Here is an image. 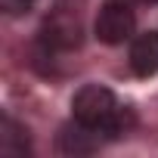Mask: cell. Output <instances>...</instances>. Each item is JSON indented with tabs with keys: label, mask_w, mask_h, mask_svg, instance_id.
<instances>
[{
	"label": "cell",
	"mask_w": 158,
	"mask_h": 158,
	"mask_svg": "<svg viewBox=\"0 0 158 158\" xmlns=\"http://www.w3.org/2000/svg\"><path fill=\"white\" fill-rule=\"evenodd\" d=\"M37 0H0V10H3L6 16H25L34 10Z\"/></svg>",
	"instance_id": "52a82bcc"
},
{
	"label": "cell",
	"mask_w": 158,
	"mask_h": 158,
	"mask_svg": "<svg viewBox=\"0 0 158 158\" xmlns=\"http://www.w3.org/2000/svg\"><path fill=\"white\" fill-rule=\"evenodd\" d=\"M99 139H102V133L74 121V124H65L59 130V152L62 155H90L99 149Z\"/></svg>",
	"instance_id": "5b68a950"
},
{
	"label": "cell",
	"mask_w": 158,
	"mask_h": 158,
	"mask_svg": "<svg viewBox=\"0 0 158 158\" xmlns=\"http://www.w3.org/2000/svg\"><path fill=\"white\" fill-rule=\"evenodd\" d=\"M40 44L53 50H74L81 47V22L71 13V6H59L40 28Z\"/></svg>",
	"instance_id": "3957f363"
},
{
	"label": "cell",
	"mask_w": 158,
	"mask_h": 158,
	"mask_svg": "<svg viewBox=\"0 0 158 158\" xmlns=\"http://www.w3.org/2000/svg\"><path fill=\"white\" fill-rule=\"evenodd\" d=\"M71 112H74V121L93 127L102 136H121L124 130L133 127V112L121 106L109 87H99V84H84L77 90L71 99Z\"/></svg>",
	"instance_id": "6da1fadb"
},
{
	"label": "cell",
	"mask_w": 158,
	"mask_h": 158,
	"mask_svg": "<svg viewBox=\"0 0 158 158\" xmlns=\"http://www.w3.org/2000/svg\"><path fill=\"white\" fill-rule=\"evenodd\" d=\"M130 68L136 77L158 74V31H143L130 44Z\"/></svg>",
	"instance_id": "277c9868"
},
{
	"label": "cell",
	"mask_w": 158,
	"mask_h": 158,
	"mask_svg": "<svg viewBox=\"0 0 158 158\" xmlns=\"http://www.w3.org/2000/svg\"><path fill=\"white\" fill-rule=\"evenodd\" d=\"M0 152L10 155V158H22V155L31 152L28 130H25L16 118H10V115L0 118Z\"/></svg>",
	"instance_id": "8992f818"
},
{
	"label": "cell",
	"mask_w": 158,
	"mask_h": 158,
	"mask_svg": "<svg viewBox=\"0 0 158 158\" xmlns=\"http://www.w3.org/2000/svg\"><path fill=\"white\" fill-rule=\"evenodd\" d=\"M133 28H136V16H133L130 0H106L96 13V22H93L96 37L109 47H118V44L130 40Z\"/></svg>",
	"instance_id": "7a4b0ae2"
},
{
	"label": "cell",
	"mask_w": 158,
	"mask_h": 158,
	"mask_svg": "<svg viewBox=\"0 0 158 158\" xmlns=\"http://www.w3.org/2000/svg\"><path fill=\"white\" fill-rule=\"evenodd\" d=\"M152 3H155V0H152Z\"/></svg>",
	"instance_id": "ba28073f"
}]
</instances>
